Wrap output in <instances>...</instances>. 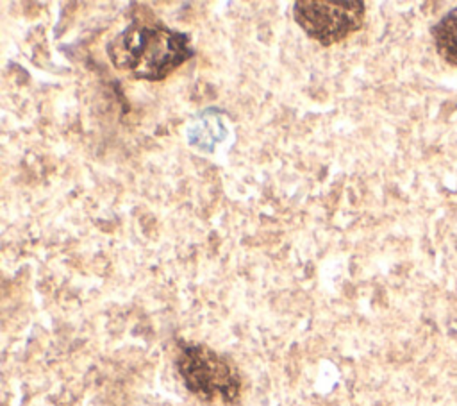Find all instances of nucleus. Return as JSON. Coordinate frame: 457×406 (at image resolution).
<instances>
[{"label":"nucleus","mask_w":457,"mask_h":406,"mask_svg":"<svg viewBox=\"0 0 457 406\" xmlns=\"http://www.w3.org/2000/svg\"><path fill=\"white\" fill-rule=\"evenodd\" d=\"M177 370L186 388L204 401L232 404L239 397L241 377L236 367L207 345L180 343Z\"/></svg>","instance_id":"obj_2"},{"label":"nucleus","mask_w":457,"mask_h":406,"mask_svg":"<svg viewBox=\"0 0 457 406\" xmlns=\"http://www.w3.org/2000/svg\"><path fill=\"white\" fill-rule=\"evenodd\" d=\"M189 36L164 23L132 21L107 43L114 68L141 80H164L193 57Z\"/></svg>","instance_id":"obj_1"},{"label":"nucleus","mask_w":457,"mask_h":406,"mask_svg":"<svg viewBox=\"0 0 457 406\" xmlns=\"http://www.w3.org/2000/svg\"><path fill=\"white\" fill-rule=\"evenodd\" d=\"M434 43L439 55L457 66V7L448 11L432 29Z\"/></svg>","instance_id":"obj_5"},{"label":"nucleus","mask_w":457,"mask_h":406,"mask_svg":"<svg viewBox=\"0 0 457 406\" xmlns=\"http://www.w3.org/2000/svg\"><path fill=\"white\" fill-rule=\"evenodd\" d=\"M364 2L298 0L293 4L295 21L323 47H330L357 32L364 21Z\"/></svg>","instance_id":"obj_3"},{"label":"nucleus","mask_w":457,"mask_h":406,"mask_svg":"<svg viewBox=\"0 0 457 406\" xmlns=\"http://www.w3.org/2000/svg\"><path fill=\"white\" fill-rule=\"evenodd\" d=\"M227 136V127L221 120V114L214 109L204 111L195 122L189 123L186 129V138L189 145L204 150L212 152L214 147Z\"/></svg>","instance_id":"obj_4"}]
</instances>
